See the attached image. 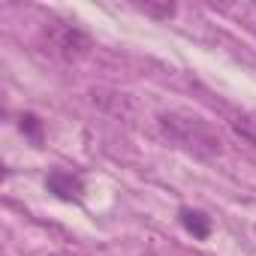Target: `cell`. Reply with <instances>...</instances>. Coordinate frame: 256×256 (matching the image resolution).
Returning <instances> with one entry per match:
<instances>
[{"mask_svg":"<svg viewBox=\"0 0 256 256\" xmlns=\"http://www.w3.org/2000/svg\"><path fill=\"white\" fill-rule=\"evenodd\" d=\"M157 124H160V133L172 145H178L181 151H187L193 157L211 160V157L223 154V139L217 133V126L211 120H205L202 114H193V112H163L157 118Z\"/></svg>","mask_w":256,"mask_h":256,"instance_id":"1","label":"cell"},{"mask_svg":"<svg viewBox=\"0 0 256 256\" xmlns=\"http://www.w3.org/2000/svg\"><path fill=\"white\" fill-rule=\"evenodd\" d=\"M46 42H48V48H52L60 60H66V64L84 60V58L90 54V48H94L90 36H88L78 24H70V22H48V24H46Z\"/></svg>","mask_w":256,"mask_h":256,"instance_id":"2","label":"cell"},{"mask_svg":"<svg viewBox=\"0 0 256 256\" xmlns=\"http://www.w3.org/2000/svg\"><path fill=\"white\" fill-rule=\"evenodd\" d=\"M46 187H48V193H54V196L64 199V202H78L82 193H84L82 175L66 172V169H52V172L46 175Z\"/></svg>","mask_w":256,"mask_h":256,"instance_id":"3","label":"cell"},{"mask_svg":"<svg viewBox=\"0 0 256 256\" xmlns=\"http://www.w3.org/2000/svg\"><path fill=\"white\" fill-rule=\"evenodd\" d=\"M178 220H181V226H184L193 238H199V241H205V238L211 235V217L202 214V211H196V208H181V211H178Z\"/></svg>","mask_w":256,"mask_h":256,"instance_id":"4","label":"cell"},{"mask_svg":"<svg viewBox=\"0 0 256 256\" xmlns=\"http://www.w3.org/2000/svg\"><path fill=\"white\" fill-rule=\"evenodd\" d=\"M133 10H139L142 16H148V18H157V22H169L175 12H178V6L175 4H169V0H136L133 4Z\"/></svg>","mask_w":256,"mask_h":256,"instance_id":"5","label":"cell"},{"mask_svg":"<svg viewBox=\"0 0 256 256\" xmlns=\"http://www.w3.org/2000/svg\"><path fill=\"white\" fill-rule=\"evenodd\" d=\"M94 102H100L102 108H112L118 118H126L130 114V108H133V100L126 96V94H94Z\"/></svg>","mask_w":256,"mask_h":256,"instance_id":"6","label":"cell"},{"mask_svg":"<svg viewBox=\"0 0 256 256\" xmlns=\"http://www.w3.org/2000/svg\"><path fill=\"white\" fill-rule=\"evenodd\" d=\"M229 126L235 130V136H241L247 145L256 148V114H235L229 120Z\"/></svg>","mask_w":256,"mask_h":256,"instance_id":"7","label":"cell"},{"mask_svg":"<svg viewBox=\"0 0 256 256\" xmlns=\"http://www.w3.org/2000/svg\"><path fill=\"white\" fill-rule=\"evenodd\" d=\"M18 126H22V133L30 136L36 145L42 142V120H40L36 114H22V118H18Z\"/></svg>","mask_w":256,"mask_h":256,"instance_id":"8","label":"cell"},{"mask_svg":"<svg viewBox=\"0 0 256 256\" xmlns=\"http://www.w3.org/2000/svg\"><path fill=\"white\" fill-rule=\"evenodd\" d=\"M253 232H256V226H253Z\"/></svg>","mask_w":256,"mask_h":256,"instance_id":"9","label":"cell"}]
</instances>
